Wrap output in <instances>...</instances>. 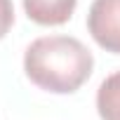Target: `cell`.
<instances>
[{"label":"cell","instance_id":"obj_1","mask_svg":"<svg viewBox=\"0 0 120 120\" xmlns=\"http://www.w3.org/2000/svg\"><path fill=\"white\" fill-rule=\"evenodd\" d=\"M92 68V52L71 35L38 38L24 54V71L28 80L52 94H73L90 80Z\"/></svg>","mask_w":120,"mask_h":120},{"label":"cell","instance_id":"obj_2","mask_svg":"<svg viewBox=\"0 0 120 120\" xmlns=\"http://www.w3.org/2000/svg\"><path fill=\"white\" fill-rule=\"evenodd\" d=\"M87 31L101 49L120 54V0H94L87 12Z\"/></svg>","mask_w":120,"mask_h":120},{"label":"cell","instance_id":"obj_3","mask_svg":"<svg viewBox=\"0 0 120 120\" xmlns=\"http://www.w3.org/2000/svg\"><path fill=\"white\" fill-rule=\"evenodd\" d=\"M78 0H24V12L40 26H61L75 12Z\"/></svg>","mask_w":120,"mask_h":120},{"label":"cell","instance_id":"obj_4","mask_svg":"<svg viewBox=\"0 0 120 120\" xmlns=\"http://www.w3.org/2000/svg\"><path fill=\"white\" fill-rule=\"evenodd\" d=\"M97 111L101 120H120V71L111 73L99 85Z\"/></svg>","mask_w":120,"mask_h":120},{"label":"cell","instance_id":"obj_5","mask_svg":"<svg viewBox=\"0 0 120 120\" xmlns=\"http://www.w3.org/2000/svg\"><path fill=\"white\" fill-rule=\"evenodd\" d=\"M14 24V5L12 0H0V40H3Z\"/></svg>","mask_w":120,"mask_h":120}]
</instances>
